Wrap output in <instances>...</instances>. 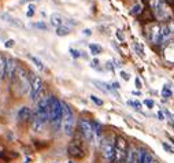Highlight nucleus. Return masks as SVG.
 I'll return each instance as SVG.
<instances>
[{
	"mask_svg": "<svg viewBox=\"0 0 174 163\" xmlns=\"http://www.w3.org/2000/svg\"><path fill=\"white\" fill-rule=\"evenodd\" d=\"M148 3L152 10L153 17L156 18L158 21H169L171 18V12L167 8L166 0H148Z\"/></svg>",
	"mask_w": 174,
	"mask_h": 163,
	"instance_id": "nucleus-1",
	"label": "nucleus"
},
{
	"mask_svg": "<svg viewBox=\"0 0 174 163\" xmlns=\"http://www.w3.org/2000/svg\"><path fill=\"white\" fill-rule=\"evenodd\" d=\"M62 114H63L62 101H59L56 97L51 96L50 97V121L52 122L53 128L62 126Z\"/></svg>",
	"mask_w": 174,
	"mask_h": 163,
	"instance_id": "nucleus-2",
	"label": "nucleus"
},
{
	"mask_svg": "<svg viewBox=\"0 0 174 163\" xmlns=\"http://www.w3.org/2000/svg\"><path fill=\"white\" fill-rule=\"evenodd\" d=\"M62 108H63V114H62V129L63 133L66 136H71L74 132V114L71 111L70 106L65 101H62Z\"/></svg>",
	"mask_w": 174,
	"mask_h": 163,
	"instance_id": "nucleus-3",
	"label": "nucleus"
},
{
	"mask_svg": "<svg viewBox=\"0 0 174 163\" xmlns=\"http://www.w3.org/2000/svg\"><path fill=\"white\" fill-rule=\"evenodd\" d=\"M127 141L125 137L118 136L114 142V159L112 163H124L127 154Z\"/></svg>",
	"mask_w": 174,
	"mask_h": 163,
	"instance_id": "nucleus-4",
	"label": "nucleus"
},
{
	"mask_svg": "<svg viewBox=\"0 0 174 163\" xmlns=\"http://www.w3.org/2000/svg\"><path fill=\"white\" fill-rule=\"evenodd\" d=\"M36 114L41 118V121L44 122V123L47 121H50V97H44V96H43V97L37 101Z\"/></svg>",
	"mask_w": 174,
	"mask_h": 163,
	"instance_id": "nucleus-5",
	"label": "nucleus"
},
{
	"mask_svg": "<svg viewBox=\"0 0 174 163\" xmlns=\"http://www.w3.org/2000/svg\"><path fill=\"white\" fill-rule=\"evenodd\" d=\"M148 39L152 44L158 45L162 43V26L158 24H153L148 27Z\"/></svg>",
	"mask_w": 174,
	"mask_h": 163,
	"instance_id": "nucleus-6",
	"label": "nucleus"
},
{
	"mask_svg": "<svg viewBox=\"0 0 174 163\" xmlns=\"http://www.w3.org/2000/svg\"><path fill=\"white\" fill-rule=\"evenodd\" d=\"M78 128H80L81 134L85 137L86 141H93V140H95V136H96V133H95L93 128H92L91 122L85 121V119H81V121H80V125H78Z\"/></svg>",
	"mask_w": 174,
	"mask_h": 163,
	"instance_id": "nucleus-7",
	"label": "nucleus"
},
{
	"mask_svg": "<svg viewBox=\"0 0 174 163\" xmlns=\"http://www.w3.org/2000/svg\"><path fill=\"white\" fill-rule=\"evenodd\" d=\"M43 89V81L38 75H33L32 81H30V99L36 101V97Z\"/></svg>",
	"mask_w": 174,
	"mask_h": 163,
	"instance_id": "nucleus-8",
	"label": "nucleus"
},
{
	"mask_svg": "<svg viewBox=\"0 0 174 163\" xmlns=\"http://www.w3.org/2000/svg\"><path fill=\"white\" fill-rule=\"evenodd\" d=\"M17 73V65H15V60L12 59L11 56L6 58V69H4V75L3 78H7V80H12Z\"/></svg>",
	"mask_w": 174,
	"mask_h": 163,
	"instance_id": "nucleus-9",
	"label": "nucleus"
},
{
	"mask_svg": "<svg viewBox=\"0 0 174 163\" xmlns=\"http://www.w3.org/2000/svg\"><path fill=\"white\" fill-rule=\"evenodd\" d=\"M67 152L73 158H81L84 155V149L81 147V142H78V140H73L67 147Z\"/></svg>",
	"mask_w": 174,
	"mask_h": 163,
	"instance_id": "nucleus-10",
	"label": "nucleus"
},
{
	"mask_svg": "<svg viewBox=\"0 0 174 163\" xmlns=\"http://www.w3.org/2000/svg\"><path fill=\"white\" fill-rule=\"evenodd\" d=\"M102 151H103V156L108 162H111L114 159V144H112V141L103 140V142H102Z\"/></svg>",
	"mask_w": 174,
	"mask_h": 163,
	"instance_id": "nucleus-11",
	"label": "nucleus"
},
{
	"mask_svg": "<svg viewBox=\"0 0 174 163\" xmlns=\"http://www.w3.org/2000/svg\"><path fill=\"white\" fill-rule=\"evenodd\" d=\"M126 163H139V151L133 145H130L127 148V154H126Z\"/></svg>",
	"mask_w": 174,
	"mask_h": 163,
	"instance_id": "nucleus-12",
	"label": "nucleus"
},
{
	"mask_svg": "<svg viewBox=\"0 0 174 163\" xmlns=\"http://www.w3.org/2000/svg\"><path fill=\"white\" fill-rule=\"evenodd\" d=\"M92 84L96 85V88L100 89V91H103L104 93H114V91H115V89L107 82H102V81H98V80H92Z\"/></svg>",
	"mask_w": 174,
	"mask_h": 163,
	"instance_id": "nucleus-13",
	"label": "nucleus"
},
{
	"mask_svg": "<svg viewBox=\"0 0 174 163\" xmlns=\"http://www.w3.org/2000/svg\"><path fill=\"white\" fill-rule=\"evenodd\" d=\"M32 117H33L32 110L26 106L19 108V111H18V119L19 121H29V119H32Z\"/></svg>",
	"mask_w": 174,
	"mask_h": 163,
	"instance_id": "nucleus-14",
	"label": "nucleus"
},
{
	"mask_svg": "<svg viewBox=\"0 0 174 163\" xmlns=\"http://www.w3.org/2000/svg\"><path fill=\"white\" fill-rule=\"evenodd\" d=\"M44 126V122L41 121V118L34 113V115L32 117V130L33 132H40Z\"/></svg>",
	"mask_w": 174,
	"mask_h": 163,
	"instance_id": "nucleus-15",
	"label": "nucleus"
},
{
	"mask_svg": "<svg viewBox=\"0 0 174 163\" xmlns=\"http://www.w3.org/2000/svg\"><path fill=\"white\" fill-rule=\"evenodd\" d=\"M65 18L62 17L60 14H58V12H55V14L51 15V24L53 25L55 27H59V26H63V24H65Z\"/></svg>",
	"mask_w": 174,
	"mask_h": 163,
	"instance_id": "nucleus-16",
	"label": "nucleus"
},
{
	"mask_svg": "<svg viewBox=\"0 0 174 163\" xmlns=\"http://www.w3.org/2000/svg\"><path fill=\"white\" fill-rule=\"evenodd\" d=\"M27 58H29V59L32 60L33 65H34L40 71H45V65H44V62H43V60L40 59V58L33 56V55H27Z\"/></svg>",
	"mask_w": 174,
	"mask_h": 163,
	"instance_id": "nucleus-17",
	"label": "nucleus"
},
{
	"mask_svg": "<svg viewBox=\"0 0 174 163\" xmlns=\"http://www.w3.org/2000/svg\"><path fill=\"white\" fill-rule=\"evenodd\" d=\"M2 18H3V19H6V21L8 22V24L14 25V26H17V27H24L22 22L19 21V19H17V18H12V17H10V15H7V14H4Z\"/></svg>",
	"mask_w": 174,
	"mask_h": 163,
	"instance_id": "nucleus-18",
	"label": "nucleus"
},
{
	"mask_svg": "<svg viewBox=\"0 0 174 163\" xmlns=\"http://www.w3.org/2000/svg\"><path fill=\"white\" fill-rule=\"evenodd\" d=\"M171 36V29L169 25H163L162 26V41H166V40L170 39Z\"/></svg>",
	"mask_w": 174,
	"mask_h": 163,
	"instance_id": "nucleus-19",
	"label": "nucleus"
},
{
	"mask_svg": "<svg viewBox=\"0 0 174 163\" xmlns=\"http://www.w3.org/2000/svg\"><path fill=\"white\" fill-rule=\"evenodd\" d=\"M56 34L59 36V37H65V36H69L70 34V27L67 26H59V27H56Z\"/></svg>",
	"mask_w": 174,
	"mask_h": 163,
	"instance_id": "nucleus-20",
	"label": "nucleus"
},
{
	"mask_svg": "<svg viewBox=\"0 0 174 163\" xmlns=\"http://www.w3.org/2000/svg\"><path fill=\"white\" fill-rule=\"evenodd\" d=\"M89 51H91V53L92 55H93V56H98L99 53H102V47L100 45H98V44H93V43H92V44H89Z\"/></svg>",
	"mask_w": 174,
	"mask_h": 163,
	"instance_id": "nucleus-21",
	"label": "nucleus"
},
{
	"mask_svg": "<svg viewBox=\"0 0 174 163\" xmlns=\"http://www.w3.org/2000/svg\"><path fill=\"white\" fill-rule=\"evenodd\" d=\"M171 96H173V91H171V88L169 85H165L162 88V97L165 99H170Z\"/></svg>",
	"mask_w": 174,
	"mask_h": 163,
	"instance_id": "nucleus-22",
	"label": "nucleus"
},
{
	"mask_svg": "<svg viewBox=\"0 0 174 163\" xmlns=\"http://www.w3.org/2000/svg\"><path fill=\"white\" fill-rule=\"evenodd\" d=\"M133 50L136 51V53L139 55V56H141V58L145 56V55H144V50H143V47L139 44V43H133Z\"/></svg>",
	"mask_w": 174,
	"mask_h": 163,
	"instance_id": "nucleus-23",
	"label": "nucleus"
},
{
	"mask_svg": "<svg viewBox=\"0 0 174 163\" xmlns=\"http://www.w3.org/2000/svg\"><path fill=\"white\" fill-rule=\"evenodd\" d=\"M4 69H6V58L0 53V75H4Z\"/></svg>",
	"mask_w": 174,
	"mask_h": 163,
	"instance_id": "nucleus-24",
	"label": "nucleus"
},
{
	"mask_svg": "<svg viewBox=\"0 0 174 163\" xmlns=\"http://www.w3.org/2000/svg\"><path fill=\"white\" fill-rule=\"evenodd\" d=\"M143 12V7L140 6V4H136V6L132 8V11H130V14L132 15H140Z\"/></svg>",
	"mask_w": 174,
	"mask_h": 163,
	"instance_id": "nucleus-25",
	"label": "nucleus"
},
{
	"mask_svg": "<svg viewBox=\"0 0 174 163\" xmlns=\"http://www.w3.org/2000/svg\"><path fill=\"white\" fill-rule=\"evenodd\" d=\"M147 152L144 149H140L139 151V163H145V159H147Z\"/></svg>",
	"mask_w": 174,
	"mask_h": 163,
	"instance_id": "nucleus-26",
	"label": "nucleus"
},
{
	"mask_svg": "<svg viewBox=\"0 0 174 163\" xmlns=\"http://www.w3.org/2000/svg\"><path fill=\"white\" fill-rule=\"evenodd\" d=\"M127 104H129V106H132V107H134L136 110H140V108H141V103H140V101H137V100H134V101L129 100V101H127Z\"/></svg>",
	"mask_w": 174,
	"mask_h": 163,
	"instance_id": "nucleus-27",
	"label": "nucleus"
},
{
	"mask_svg": "<svg viewBox=\"0 0 174 163\" xmlns=\"http://www.w3.org/2000/svg\"><path fill=\"white\" fill-rule=\"evenodd\" d=\"M70 53H71V56L74 58V59H78V58L81 56V52L78 50H74V48H70Z\"/></svg>",
	"mask_w": 174,
	"mask_h": 163,
	"instance_id": "nucleus-28",
	"label": "nucleus"
},
{
	"mask_svg": "<svg viewBox=\"0 0 174 163\" xmlns=\"http://www.w3.org/2000/svg\"><path fill=\"white\" fill-rule=\"evenodd\" d=\"M162 147L169 152V154H174V148L171 145H169L167 142H162Z\"/></svg>",
	"mask_w": 174,
	"mask_h": 163,
	"instance_id": "nucleus-29",
	"label": "nucleus"
},
{
	"mask_svg": "<svg viewBox=\"0 0 174 163\" xmlns=\"http://www.w3.org/2000/svg\"><path fill=\"white\" fill-rule=\"evenodd\" d=\"M34 27H38V29H43V30H47L48 29V25H45L44 22H36Z\"/></svg>",
	"mask_w": 174,
	"mask_h": 163,
	"instance_id": "nucleus-30",
	"label": "nucleus"
},
{
	"mask_svg": "<svg viewBox=\"0 0 174 163\" xmlns=\"http://www.w3.org/2000/svg\"><path fill=\"white\" fill-rule=\"evenodd\" d=\"M91 100L93 101L95 104H98V106H103V100H100V99H98V97H96V96H93V95L91 96Z\"/></svg>",
	"mask_w": 174,
	"mask_h": 163,
	"instance_id": "nucleus-31",
	"label": "nucleus"
},
{
	"mask_svg": "<svg viewBox=\"0 0 174 163\" xmlns=\"http://www.w3.org/2000/svg\"><path fill=\"white\" fill-rule=\"evenodd\" d=\"M144 104L148 107V108H152L155 103H153V100H151V99H145V100H144Z\"/></svg>",
	"mask_w": 174,
	"mask_h": 163,
	"instance_id": "nucleus-32",
	"label": "nucleus"
},
{
	"mask_svg": "<svg viewBox=\"0 0 174 163\" xmlns=\"http://www.w3.org/2000/svg\"><path fill=\"white\" fill-rule=\"evenodd\" d=\"M14 45H15V41H14V40H7L6 44H4V47H6V48H12Z\"/></svg>",
	"mask_w": 174,
	"mask_h": 163,
	"instance_id": "nucleus-33",
	"label": "nucleus"
},
{
	"mask_svg": "<svg viewBox=\"0 0 174 163\" xmlns=\"http://www.w3.org/2000/svg\"><path fill=\"white\" fill-rule=\"evenodd\" d=\"M121 77H122V78H124V80H125V81H129L130 75H129V74H127L126 71H121Z\"/></svg>",
	"mask_w": 174,
	"mask_h": 163,
	"instance_id": "nucleus-34",
	"label": "nucleus"
},
{
	"mask_svg": "<svg viewBox=\"0 0 174 163\" xmlns=\"http://www.w3.org/2000/svg\"><path fill=\"white\" fill-rule=\"evenodd\" d=\"M134 82H136V88H137V89H141V81H140L139 77L134 78Z\"/></svg>",
	"mask_w": 174,
	"mask_h": 163,
	"instance_id": "nucleus-35",
	"label": "nucleus"
},
{
	"mask_svg": "<svg viewBox=\"0 0 174 163\" xmlns=\"http://www.w3.org/2000/svg\"><path fill=\"white\" fill-rule=\"evenodd\" d=\"M117 37H118V39L121 40V41H124V39H125V37H124V34H122V33H121V30H118V32H117Z\"/></svg>",
	"mask_w": 174,
	"mask_h": 163,
	"instance_id": "nucleus-36",
	"label": "nucleus"
},
{
	"mask_svg": "<svg viewBox=\"0 0 174 163\" xmlns=\"http://www.w3.org/2000/svg\"><path fill=\"white\" fill-rule=\"evenodd\" d=\"M158 118H159V121H163L165 119V114L162 111H158Z\"/></svg>",
	"mask_w": 174,
	"mask_h": 163,
	"instance_id": "nucleus-37",
	"label": "nucleus"
},
{
	"mask_svg": "<svg viewBox=\"0 0 174 163\" xmlns=\"http://www.w3.org/2000/svg\"><path fill=\"white\" fill-rule=\"evenodd\" d=\"M84 34H85V36H91L92 34V30L91 29H84Z\"/></svg>",
	"mask_w": 174,
	"mask_h": 163,
	"instance_id": "nucleus-38",
	"label": "nucleus"
},
{
	"mask_svg": "<svg viewBox=\"0 0 174 163\" xmlns=\"http://www.w3.org/2000/svg\"><path fill=\"white\" fill-rule=\"evenodd\" d=\"M107 69H108V70H114V66H112V62H107Z\"/></svg>",
	"mask_w": 174,
	"mask_h": 163,
	"instance_id": "nucleus-39",
	"label": "nucleus"
},
{
	"mask_svg": "<svg viewBox=\"0 0 174 163\" xmlns=\"http://www.w3.org/2000/svg\"><path fill=\"white\" fill-rule=\"evenodd\" d=\"M152 158H151V155H147V159H145V163H152Z\"/></svg>",
	"mask_w": 174,
	"mask_h": 163,
	"instance_id": "nucleus-40",
	"label": "nucleus"
},
{
	"mask_svg": "<svg viewBox=\"0 0 174 163\" xmlns=\"http://www.w3.org/2000/svg\"><path fill=\"white\" fill-rule=\"evenodd\" d=\"M111 86H112L114 89H118V88H119V84H118V82H112Z\"/></svg>",
	"mask_w": 174,
	"mask_h": 163,
	"instance_id": "nucleus-41",
	"label": "nucleus"
},
{
	"mask_svg": "<svg viewBox=\"0 0 174 163\" xmlns=\"http://www.w3.org/2000/svg\"><path fill=\"white\" fill-rule=\"evenodd\" d=\"M166 3H170V4H173V6H174V0H166Z\"/></svg>",
	"mask_w": 174,
	"mask_h": 163,
	"instance_id": "nucleus-42",
	"label": "nucleus"
},
{
	"mask_svg": "<svg viewBox=\"0 0 174 163\" xmlns=\"http://www.w3.org/2000/svg\"><path fill=\"white\" fill-rule=\"evenodd\" d=\"M30 2H34V0H22V3H30Z\"/></svg>",
	"mask_w": 174,
	"mask_h": 163,
	"instance_id": "nucleus-43",
	"label": "nucleus"
},
{
	"mask_svg": "<svg viewBox=\"0 0 174 163\" xmlns=\"http://www.w3.org/2000/svg\"><path fill=\"white\" fill-rule=\"evenodd\" d=\"M33 15V11H27V17H32Z\"/></svg>",
	"mask_w": 174,
	"mask_h": 163,
	"instance_id": "nucleus-44",
	"label": "nucleus"
},
{
	"mask_svg": "<svg viewBox=\"0 0 174 163\" xmlns=\"http://www.w3.org/2000/svg\"><path fill=\"white\" fill-rule=\"evenodd\" d=\"M2 80H3V75H0V85H2Z\"/></svg>",
	"mask_w": 174,
	"mask_h": 163,
	"instance_id": "nucleus-45",
	"label": "nucleus"
},
{
	"mask_svg": "<svg viewBox=\"0 0 174 163\" xmlns=\"http://www.w3.org/2000/svg\"><path fill=\"white\" fill-rule=\"evenodd\" d=\"M152 163H158V162H155V160H153V162H152Z\"/></svg>",
	"mask_w": 174,
	"mask_h": 163,
	"instance_id": "nucleus-46",
	"label": "nucleus"
},
{
	"mask_svg": "<svg viewBox=\"0 0 174 163\" xmlns=\"http://www.w3.org/2000/svg\"><path fill=\"white\" fill-rule=\"evenodd\" d=\"M69 163H71V162H69Z\"/></svg>",
	"mask_w": 174,
	"mask_h": 163,
	"instance_id": "nucleus-47",
	"label": "nucleus"
}]
</instances>
